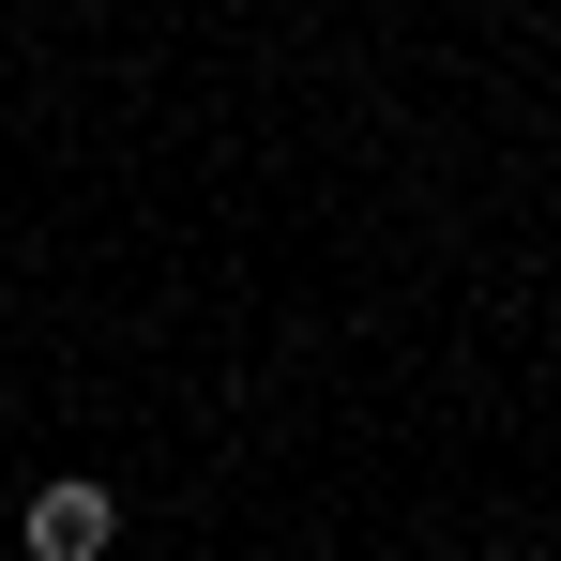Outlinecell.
<instances>
[{
	"label": "cell",
	"instance_id": "2",
	"mask_svg": "<svg viewBox=\"0 0 561 561\" xmlns=\"http://www.w3.org/2000/svg\"><path fill=\"white\" fill-rule=\"evenodd\" d=\"M0 561H15V547H0Z\"/></svg>",
	"mask_w": 561,
	"mask_h": 561
},
{
	"label": "cell",
	"instance_id": "1",
	"mask_svg": "<svg viewBox=\"0 0 561 561\" xmlns=\"http://www.w3.org/2000/svg\"><path fill=\"white\" fill-rule=\"evenodd\" d=\"M106 547H122V501H106V485H77V470H61V485H31L15 561H106Z\"/></svg>",
	"mask_w": 561,
	"mask_h": 561
}]
</instances>
